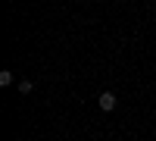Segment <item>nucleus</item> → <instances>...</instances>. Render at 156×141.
<instances>
[{
  "mask_svg": "<svg viewBox=\"0 0 156 141\" xmlns=\"http://www.w3.org/2000/svg\"><path fill=\"white\" fill-rule=\"evenodd\" d=\"M153 16H156V9H153Z\"/></svg>",
  "mask_w": 156,
  "mask_h": 141,
  "instance_id": "20e7f679",
  "label": "nucleus"
},
{
  "mask_svg": "<svg viewBox=\"0 0 156 141\" xmlns=\"http://www.w3.org/2000/svg\"><path fill=\"white\" fill-rule=\"evenodd\" d=\"M115 104H119V100H115V94H112V91H103V94H100V100H97V107H100L103 113H112V110H115Z\"/></svg>",
  "mask_w": 156,
  "mask_h": 141,
  "instance_id": "f257e3e1",
  "label": "nucleus"
},
{
  "mask_svg": "<svg viewBox=\"0 0 156 141\" xmlns=\"http://www.w3.org/2000/svg\"><path fill=\"white\" fill-rule=\"evenodd\" d=\"M31 88H34V82L22 79V82H19V94H31Z\"/></svg>",
  "mask_w": 156,
  "mask_h": 141,
  "instance_id": "7ed1b4c3",
  "label": "nucleus"
},
{
  "mask_svg": "<svg viewBox=\"0 0 156 141\" xmlns=\"http://www.w3.org/2000/svg\"><path fill=\"white\" fill-rule=\"evenodd\" d=\"M12 82H16V79H12V72H9V69H3V72H0V88H9Z\"/></svg>",
  "mask_w": 156,
  "mask_h": 141,
  "instance_id": "f03ea898",
  "label": "nucleus"
}]
</instances>
